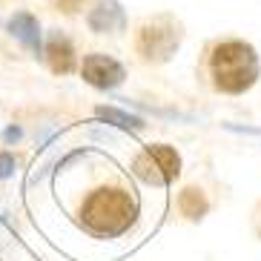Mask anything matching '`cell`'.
Instances as JSON below:
<instances>
[{"label":"cell","instance_id":"1","mask_svg":"<svg viewBox=\"0 0 261 261\" xmlns=\"http://www.w3.org/2000/svg\"><path fill=\"white\" fill-rule=\"evenodd\" d=\"M75 218L92 238H118L138 218V198L121 175H112L86 190Z\"/></svg>","mask_w":261,"mask_h":261},{"label":"cell","instance_id":"2","mask_svg":"<svg viewBox=\"0 0 261 261\" xmlns=\"http://www.w3.org/2000/svg\"><path fill=\"white\" fill-rule=\"evenodd\" d=\"M210 77L224 95H241L258 77V55L244 40H224L210 52Z\"/></svg>","mask_w":261,"mask_h":261},{"label":"cell","instance_id":"3","mask_svg":"<svg viewBox=\"0 0 261 261\" xmlns=\"http://www.w3.org/2000/svg\"><path fill=\"white\" fill-rule=\"evenodd\" d=\"M178 43H181V26L172 17L161 15V17H155V20H146L138 29L135 49H138V55L144 61L164 63L175 55Z\"/></svg>","mask_w":261,"mask_h":261},{"label":"cell","instance_id":"4","mask_svg":"<svg viewBox=\"0 0 261 261\" xmlns=\"http://www.w3.org/2000/svg\"><path fill=\"white\" fill-rule=\"evenodd\" d=\"M132 172L138 178H144L146 184H169L181 172V158L167 144H149L132 161Z\"/></svg>","mask_w":261,"mask_h":261},{"label":"cell","instance_id":"5","mask_svg":"<svg viewBox=\"0 0 261 261\" xmlns=\"http://www.w3.org/2000/svg\"><path fill=\"white\" fill-rule=\"evenodd\" d=\"M81 75H84V81L92 84L95 89H115V86L123 84L126 69H123L115 58L92 52V55H86L84 63H81Z\"/></svg>","mask_w":261,"mask_h":261},{"label":"cell","instance_id":"6","mask_svg":"<svg viewBox=\"0 0 261 261\" xmlns=\"http://www.w3.org/2000/svg\"><path fill=\"white\" fill-rule=\"evenodd\" d=\"M46 58H49V66H52L55 75H69L77 66L75 46H72V40L66 38V35H61V32H52V35H49Z\"/></svg>","mask_w":261,"mask_h":261},{"label":"cell","instance_id":"7","mask_svg":"<svg viewBox=\"0 0 261 261\" xmlns=\"http://www.w3.org/2000/svg\"><path fill=\"white\" fill-rule=\"evenodd\" d=\"M89 26L95 32H112V29H123V9L115 0H98L95 9L89 12Z\"/></svg>","mask_w":261,"mask_h":261},{"label":"cell","instance_id":"8","mask_svg":"<svg viewBox=\"0 0 261 261\" xmlns=\"http://www.w3.org/2000/svg\"><path fill=\"white\" fill-rule=\"evenodd\" d=\"M9 29H12V35H15L17 40H23L29 49H38L40 43V35H38V20L29 15V12H20V15L12 17V23H9Z\"/></svg>","mask_w":261,"mask_h":261},{"label":"cell","instance_id":"9","mask_svg":"<svg viewBox=\"0 0 261 261\" xmlns=\"http://www.w3.org/2000/svg\"><path fill=\"white\" fill-rule=\"evenodd\" d=\"M178 210L187 215V218H204V213L210 210V204H207V195L201 190H195V187H187L181 195H178Z\"/></svg>","mask_w":261,"mask_h":261},{"label":"cell","instance_id":"10","mask_svg":"<svg viewBox=\"0 0 261 261\" xmlns=\"http://www.w3.org/2000/svg\"><path fill=\"white\" fill-rule=\"evenodd\" d=\"M12 169H15V158L9 152H0V178H9Z\"/></svg>","mask_w":261,"mask_h":261},{"label":"cell","instance_id":"11","mask_svg":"<svg viewBox=\"0 0 261 261\" xmlns=\"http://www.w3.org/2000/svg\"><path fill=\"white\" fill-rule=\"evenodd\" d=\"M81 6H84V0H58V9H63L66 15H75Z\"/></svg>","mask_w":261,"mask_h":261}]
</instances>
